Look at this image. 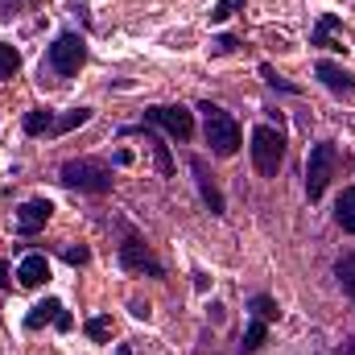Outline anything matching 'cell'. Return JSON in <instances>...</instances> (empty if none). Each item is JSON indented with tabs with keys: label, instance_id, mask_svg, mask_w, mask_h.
Wrapping results in <instances>:
<instances>
[{
	"label": "cell",
	"instance_id": "obj_15",
	"mask_svg": "<svg viewBox=\"0 0 355 355\" xmlns=\"http://www.w3.org/2000/svg\"><path fill=\"white\" fill-rule=\"evenodd\" d=\"M335 219H339V227L355 236V186H347L343 194H339V202H335Z\"/></svg>",
	"mask_w": 355,
	"mask_h": 355
},
{
	"label": "cell",
	"instance_id": "obj_18",
	"mask_svg": "<svg viewBox=\"0 0 355 355\" xmlns=\"http://www.w3.org/2000/svg\"><path fill=\"white\" fill-rule=\"evenodd\" d=\"M17 71H21V50L8 46V42H0V79H12Z\"/></svg>",
	"mask_w": 355,
	"mask_h": 355
},
{
	"label": "cell",
	"instance_id": "obj_17",
	"mask_svg": "<svg viewBox=\"0 0 355 355\" xmlns=\"http://www.w3.org/2000/svg\"><path fill=\"white\" fill-rule=\"evenodd\" d=\"M248 310H252V318H261V322H277V318H281V310H277V302H272L268 293H257V297L248 302Z\"/></svg>",
	"mask_w": 355,
	"mask_h": 355
},
{
	"label": "cell",
	"instance_id": "obj_16",
	"mask_svg": "<svg viewBox=\"0 0 355 355\" xmlns=\"http://www.w3.org/2000/svg\"><path fill=\"white\" fill-rule=\"evenodd\" d=\"M335 277H339V285H343V293L355 302V252L347 257H339V265H335Z\"/></svg>",
	"mask_w": 355,
	"mask_h": 355
},
{
	"label": "cell",
	"instance_id": "obj_13",
	"mask_svg": "<svg viewBox=\"0 0 355 355\" xmlns=\"http://www.w3.org/2000/svg\"><path fill=\"white\" fill-rule=\"evenodd\" d=\"M335 29H339V17H335V12H322L318 25L310 29V46H318V50H347V46L335 37Z\"/></svg>",
	"mask_w": 355,
	"mask_h": 355
},
{
	"label": "cell",
	"instance_id": "obj_23",
	"mask_svg": "<svg viewBox=\"0 0 355 355\" xmlns=\"http://www.w3.org/2000/svg\"><path fill=\"white\" fill-rule=\"evenodd\" d=\"M261 75H265V83H268L272 91H289V95H302V87H297V83H285V79H281V75H277V71H272L268 62L261 67Z\"/></svg>",
	"mask_w": 355,
	"mask_h": 355
},
{
	"label": "cell",
	"instance_id": "obj_11",
	"mask_svg": "<svg viewBox=\"0 0 355 355\" xmlns=\"http://www.w3.org/2000/svg\"><path fill=\"white\" fill-rule=\"evenodd\" d=\"M314 75L322 79V87L335 91V95H355V75L347 67H339V62H331V58H322L318 67H314Z\"/></svg>",
	"mask_w": 355,
	"mask_h": 355
},
{
	"label": "cell",
	"instance_id": "obj_24",
	"mask_svg": "<svg viewBox=\"0 0 355 355\" xmlns=\"http://www.w3.org/2000/svg\"><path fill=\"white\" fill-rule=\"evenodd\" d=\"M29 4H37V0H4V4H0V21H12V17H21Z\"/></svg>",
	"mask_w": 355,
	"mask_h": 355
},
{
	"label": "cell",
	"instance_id": "obj_14",
	"mask_svg": "<svg viewBox=\"0 0 355 355\" xmlns=\"http://www.w3.org/2000/svg\"><path fill=\"white\" fill-rule=\"evenodd\" d=\"M54 124H58V116H54L50 107H33V112H25V120H21V128H25L29 137H54Z\"/></svg>",
	"mask_w": 355,
	"mask_h": 355
},
{
	"label": "cell",
	"instance_id": "obj_7",
	"mask_svg": "<svg viewBox=\"0 0 355 355\" xmlns=\"http://www.w3.org/2000/svg\"><path fill=\"white\" fill-rule=\"evenodd\" d=\"M120 268H128V272H137V277H166L162 261H157V257L149 252V244L137 240V236H128V240L120 244Z\"/></svg>",
	"mask_w": 355,
	"mask_h": 355
},
{
	"label": "cell",
	"instance_id": "obj_2",
	"mask_svg": "<svg viewBox=\"0 0 355 355\" xmlns=\"http://www.w3.org/2000/svg\"><path fill=\"white\" fill-rule=\"evenodd\" d=\"M202 112V132H207V145L215 157H236L240 149V124L232 112H223L219 103H198Z\"/></svg>",
	"mask_w": 355,
	"mask_h": 355
},
{
	"label": "cell",
	"instance_id": "obj_29",
	"mask_svg": "<svg viewBox=\"0 0 355 355\" xmlns=\"http://www.w3.org/2000/svg\"><path fill=\"white\" fill-rule=\"evenodd\" d=\"M8 285H12V277H8V265L0 261V289H8Z\"/></svg>",
	"mask_w": 355,
	"mask_h": 355
},
{
	"label": "cell",
	"instance_id": "obj_19",
	"mask_svg": "<svg viewBox=\"0 0 355 355\" xmlns=\"http://www.w3.org/2000/svg\"><path fill=\"white\" fill-rule=\"evenodd\" d=\"M145 145H153V157H157V170H162V178L174 174V157H170V145H166L162 137H145Z\"/></svg>",
	"mask_w": 355,
	"mask_h": 355
},
{
	"label": "cell",
	"instance_id": "obj_31",
	"mask_svg": "<svg viewBox=\"0 0 355 355\" xmlns=\"http://www.w3.org/2000/svg\"><path fill=\"white\" fill-rule=\"evenodd\" d=\"M116 355H132V347H128V343H120V347H116Z\"/></svg>",
	"mask_w": 355,
	"mask_h": 355
},
{
	"label": "cell",
	"instance_id": "obj_1",
	"mask_svg": "<svg viewBox=\"0 0 355 355\" xmlns=\"http://www.w3.org/2000/svg\"><path fill=\"white\" fill-rule=\"evenodd\" d=\"M83 67H87V37H83V33H75V29H62V33L54 37V46L46 50L42 79H46V75H54L50 83H67V79H75Z\"/></svg>",
	"mask_w": 355,
	"mask_h": 355
},
{
	"label": "cell",
	"instance_id": "obj_3",
	"mask_svg": "<svg viewBox=\"0 0 355 355\" xmlns=\"http://www.w3.org/2000/svg\"><path fill=\"white\" fill-rule=\"evenodd\" d=\"M58 182L71 186V190H83V194H107L112 190V170L95 157H75L58 170Z\"/></svg>",
	"mask_w": 355,
	"mask_h": 355
},
{
	"label": "cell",
	"instance_id": "obj_9",
	"mask_svg": "<svg viewBox=\"0 0 355 355\" xmlns=\"http://www.w3.org/2000/svg\"><path fill=\"white\" fill-rule=\"evenodd\" d=\"M50 215H54V202L50 198H29V202L17 207V232L21 236H37L50 223Z\"/></svg>",
	"mask_w": 355,
	"mask_h": 355
},
{
	"label": "cell",
	"instance_id": "obj_5",
	"mask_svg": "<svg viewBox=\"0 0 355 355\" xmlns=\"http://www.w3.org/2000/svg\"><path fill=\"white\" fill-rule=\"evenodd\" d=\"M252 166L265 178H277L285 166V137L272 124H257L252 128Z\"/></svg>",
	"mask_w": 355,
	"mask_h": 355
},
{
	"label": "cell",
	"instance_id": "obj_30",
	"mask_svg": "<svg viewBox=\"0 0 355 355\" xmlns=\"http://www.w3.org/2000/svg\"><path fill=\"white\" fill-rule=\"evenodd\" d=\"M343 355H355V335L347 339V343H343Z\"/></svg>",
	"mask_w": 355,
	"mask_h": 355
},
{
	"label": "cell",
	"instance_id": "obj_21",
	"mask_svg": "<svg viewBox=\"0 0 355 355\" xmlns=\"http://www.w3.org/2000/svg\"><path fill=\"white\" fill-rule=\"evenodd\" d=\"M265 339H268V322L252 318V322H248V331H244V343H240V347H244V352H257Z\"/></svg>",
	"mask_w": 355,
	"mask_h": 355
},
{
	"label": "cell",
	"instance_id": "obj_10",
	"mask_svg": "<svg viewBox=\"0 0 355 355\" xmlns=\"http://www.w3.org/2000/svg\"><path fill=\"white\" fill-rule=\"evenodd\" d=\"M190 174H194V182H198V194H202L207 211H211V215H223V211H227L223 190L215 186V178H211V170H207V162H202V157H190Z\"/></svg>",
	"mask_w": 355,
	"mask_h": 355
},
{
	"label": "cell",
	"instance_id": "obj_4",
	"mask_svg": "<svg viewBox=\"0 0 355 355\" xmlns=\"http://www.w3.org/2000/svg\"><path fill=\"white\" fill-rule=\"evenodd\" d=\"M335 170H339V149H335V141H318V145L310 149V162H306V198H310V202H318V198L327 194Z\"/></svg>",
	"mask_w": 355,
	"mask_h": 355
},
{
	"label": "cell",
	"instance_id": "obj_28",
	"mask_svg": "<svg viewBox=\"0 0 355 355\" xmlns=\"http://www.w3.org/2000/svg\"><path fill=\"white\" fill-rule=\"evenodd\" d=\"M132 314L137 318H149V302H132Z\"/></svg>",
	"mask_w": 355,
	"mask_h": 355
},
{
	"label": "cell",
	"instance_id": "obj_22",
	"mask_svg": "<svg viewBox=\"0 0 355 355\" xmlns=\"http://www.w3.org/2000/svg\"><path fill=\"white\" fill-rule=\"evenodd\" d=\"M87 339H95V343H107L112 339V318L107 314H95V318H87Z\"/></svg>",
	"mask_w": 355,
	"mask_h": 355
},
{
	"label": "cell",
	"instance_id": "obj_20",
	"mask_svg": "<svg viewBox=\"0 0 355 355\" xmlns=\"http://www.w3.org/2000/svg\"><path fill=\"white\" fill-rule=\"evenodd\" d=\"M87 120H91V107H75V112L58 116V124H54V137H62V132H71V128H79V124H87Z\"/></svg>",
	"mask_w": 355,
	"mask_h": 355
},
{
	"label": "cell",
	"instance_id": "obj_12",
	"mask_svg": "<svg viewBox=\"0 0 355 355\" xmlns=\"http://www.w3.org/2000/svg\"><path fill=\"white\" fill-rule=\"evenodd\" d=\"M46 281H50V261H46L42 252H29V257L17 265V285L37 289V285H46Z\"/></svg>",
	"mask_w": 355,
	"mask_h": 355
},
{
	"label": "cell",
	"instance_id": "obj_26",
	"mask_svg": "<svg viewBox=\"0 0 355 355\" xmlns=\"http://www.w3.org/2000/svg\"><path fill=\"white\" fill-rule=\"evenodd\" d=\"M62 261H67V265H87V261H91V252L83 248V244H79V248L71 244V248H62Z\"/></svg>",
	"mask_w": 355,
	"mask_h": 355
},
{
	"label": "cell",
	"instance_id": "obj_25",
	"mask_svg": "<svg viewBox=\"0 0 355 355\" xmlns=\"http://www.w3.org/2000/svg\"><path fill=\"white\" fill-rule=\"evenodd\" d=\"M236 8H240V0H219V4L211 8V21H215V25H223V21L236 12Z\"/></svg>",
	"mask_w": 355,
	"mask_h": 355
},
{
	"label": "cell",
	"instance_id": "obj_27",
	"mask_svg": "<svg viewBox=\"0 0 355 355\" xmlns=\"http://www.w3.org/2000/svg\"><path fill=\"white\" fill-rule=\"evenodd\" d=\"M236 46H240V42H236V37H232V33H223V37H219V42H215V54H232V50H236Z\"/></svg>",
	"mask_w": 355,
	"mask_h": 355
},
{
	"label": "cell",
	"instance_id": "obj_6",
	"mask_svg": "<svg viewBox=\"0 0 355 355\" xmlns=\"http://www.w3.org/2000/svg\"><path fill=\"white\" fill-rule=\"evenodd\" d=\"M145 120L157 124V128H166L174 141H190V137H194V116H190L182 103H157V107L145 112Z\"/></svg>",
	"mask_w": 355,
	"mask_h": 355
},
{
	"label": "cell",
	"instance_id": "obj_8",
	"mask_svg": "<svg viewBox=\"0 0 355 355\" xmlns=\"http://www.w3.org/2000/svg\"><path fill=\"white\" fill-rule=\"evenodd\" d=\"M46 322H54L58 331H75V318H71V310H67L58 297H46V302H37V306L25 314V327H29V331H42Z\"/></svg>",
	"mask_w": 355,
	"mask_h": 355
}]
</instances>
